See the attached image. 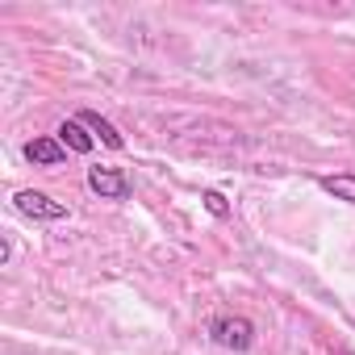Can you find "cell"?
<instances>
[{
	"instance_id": "obj_7",
	"label": "cell",
	"mask_w": 355,
	"mask_h": 355,
	"mask_svg": "<svg viewBox=\"0 0 355 355\" xmlns=\"http://www.w3.org/2000/svg\"><path fill=\"white\" fill-rule=\"evenodd\" d=\"M318 189L330 193L334 201L355 205V175H351V171H343V175H318Z\"/></svg>"
},
{
	"instance_id": "obj_8",
	"label": "cell",
	"mask_w": 355,
	"mask_h": 355,
	"mask_svg": "<svg viewBox=\"0 0 355 355\" xmlns=\"http://www.w3.org/2000/svg\"><path fill=\"white\" fill-rule=\"evenodd\" d=\"M201 201H205V209H209L214 218H230V201H226L218 189H205V193H201Z\"/></svg>"
},
{
	"instance_id": "obj_6",
	"label": "cell",
	"mask_w": 355,
	"mask_h": 355,
	"mask_svg": "<svg viewBox=\"0 0 355 355\" xmlns=\"http://www.w3.org/2000/svg\"><path fill=\"white\" fill-rule=\"evenodd\" d=\"M55 138H59V142H63L67 150H76V155H88V150L96 146V138H92V134H88V130H84V125H80L76 117H67V121H63V125L55 130Z\"/></svg>"
},
{
	"instance_id": "obj_3",
	"label": "cell",
	"mask_w": 355,
	"mask_h": 355,
	"mask_svg": "<svg viewBox=\"0 0 355 355\" xmlns=\"http://www.w3.org/2000/svg\"><path fill=\"white\" fill-rule=\"evenodd\" d=\"M88 189L101 201H130V175L121 167H88Z\"/></svg>"
},
{
	"instance_id": "obj_4",
	"label": "cell",
	"mask_w": 355,
	"mask_h": 355,
	"mask_svg": "<svg viewBox=\"0 0 355 355\" xmlns=\"http://www.w3.org/2000/svg\"><path fill=\"white\" fill-rule=\"evenodd\" d=\"M76 121H80V125L96 138V142H105L109 150H125V138L117 134V125H113L109 117H101L96 109H80V113H76Z\"/></svg>"
},
{
	"instance_id": "obj_5",
	"label": "cell",
	"mask_w": 355,
	"mask_h": 355,
	"mask_svg": "<svg viewBox=\"0 0 355 355\" xmlns=\"http://www.w3.org/2000/svg\"><path fill=\"white\" fill-rule=\"evenodd\" d=\"M26 159L38 167H59L67 159V146L59 138H34V142H26Z\"/></svg>"
},
{
	"instance_id": "obj_1",
	"label": "cell",
	"mask_w": 355,
	"mask_h": 355,
	"mask_svg": "<svg viewBox=\"0 0 355 355\" xmlns=\"http://www.w3.org/2000/svg\"><path fill=\"white\" fill-rule=\"evenodd\" d=\"M209 338H214L218 347H226V351H251V343H255V326H251L247 318H230V313H222V318L209 322Z\"/></svg>"
},
{
	"instance_id": "obj_2",
	"label": "cell",
	"mask_w": 355,
	"mask_h": 355,
	"mask_svg": "<svg viewBox=\"0 0 355 355\" xmlns=\"http://www.w3.org/2000/svg\"><path fill=\"white\" fill-rule=\"evenodd\" d=\"M13 205H17V214H26L34 222H63L67 218V205L55 201V197H46V193H38V189H21L13 197Z\"/></svg>"
}]
</instances>
